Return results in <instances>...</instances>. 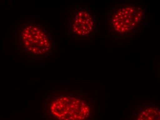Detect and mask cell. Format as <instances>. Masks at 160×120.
<instances>
[{
    "instance_id": "3957f363",
    "label": "cell",
    "mask_w": 160,
    "mask_h": 120,
    "mask_svg": "<svg viewBox=\"0 0 160 120\" xmlns=\"http://www.w3.org/2000/svg\"><path fill=\"white\" fill-rule=\"evenodd\" d=\"M15 39L20 52L29 60H46L55 53L54 37L46 26L38 20L24 22L18 29Z\"/></svg>"
},
{
    "instance_id": "5b68a950",
    "label": "cell",
    "mask_w": 160,
    "mask_h": 120,
    "mask_svg": "<svg viewBox=\"0 0 160 120\" xmlns=\"http://www.w3.org/2000/svg\"><path fill=\"white\" fill-rule=\"evenodd\" d=\"M160 107L153 102H144L137 106L130 120H160Z\"/></svg>"
},
{
    "instance_id": "277c9868",
    "label": "cell",
    "mask_w": 160,
    "mask_h": 120,
    "mask_svg": "<svg viewBox=\"0 0 160 120\" xmlns=\"http://www.w3.org/2000/svg\"><path fill=\"white\" fill-rule=\"evenodd\" d=\"M98 27V22L90 8L86 6H76L68 18L67 36L74 40H88L96 35Z\"/></svg>"
},
{
    "instance_id": "7a4b0ae2",
    "label": "cell",
    "mask_w": 160,
    "mask_h": 120,
    "mask_svg": "<svg viewBox=\"0 0 160 120\" xmlns=\"http://www.w3.org/2000/svg\"><path fill=\"white\" fill-rule=\"evenodd\" d=\"M147 9L139 3L120 2L107 14L108 35L115 40L134 39L144 33Z\"/></svg>"
},
{
    "instance_id": "6da1fadb",
    "label": "cell",
    "mask_w": 160,
    "mask_h": 120,
    "mask_svg": "<svg viewBox=\"0 0 160 120\" xmlns=\"http://www.w3.org/2000/svg\"><path fill=\"white\" fill-rule=\"evenodd\" d=\"M42 112L46 120H94L96 106L82 91L56 88L48 91Z\"/></svg>"
}]
</instances>
